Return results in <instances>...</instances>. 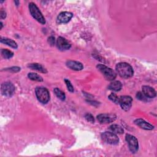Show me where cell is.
I'll return each instance as SVG.
<instances>
[{
    "mask_svg": "<svg viewBox=\"0 0 157 157\" xmlns=\"http://www.w3.org/2000/svg\"><path fill=\"white\" fill-rule=\"evenodd\" d=\"M116 71L119 75L124 78H128L133 75L134 71L131 65L126 63H120L116 65Z\"/></svg>",
    "mask_w": 157,
    "mask_h": 157,
    "instance_id": "6da1fadb",
    "label": "cell"
},
{
    "mask_svg": "<svg viewBox=\"0 0 157 157\" xmlns=\"http://www.w3.org/2000/svg\"><path fill=\"white\" fill-rule=\"evenodd\" d=\"M29 10L31 15L35 20H36L41 24L44 25L46 24V20L43 15L35 3H30L29 4Z\"/></svg>",
    "mask_w": 157,
    "mask_h": 157,
    "instance_id": "7a4b0ae2",
    "label": "cell"
},
{
    "mask_svg": "<svg viewBox=\"0 0 157 157\" xmlns=\"http://www.w3.org/2000/svg\"><path fill=\"white\" fill-rule=\"evenodd\" d=\"M36 95L39 100L42 104H47L50 100V94L48 90L42 87H38L35 90Z\"/></svg>",
    "mask_w": 157,
    "mask_h": 157,
    "instance_id": "3957f363",
    "label": "cell"
},
{
    "mask_svg": "<svg viewBox=\"0 0 157 157\" xmlns=\"http://www.w3.org/2000/svg\"><path fill=\"white\" fill-rule=\"evenodd\" d=\"M98 69L102 73L104 77L108 81H113L116 78V73L111 68L104 65L98 64L97 66Z\"/></svg>",
    "mask_w": 157,
    "mask_h": 157,
    "instance_id": "277c9868",
    "label": "cell"
},
{
    "mask_svg": "<svg viewBox=\"0 0 157 157\" xmlns=\"http://www.w3.org/2000/svg\"><path fill=\"white\" fill-rule=\"evenodd\" d=\"M101 137L105 142L111 145H117L119 142V138L118 136L115 133L111 132L106 131L102 133Z\"/></svg>",
    "mask_w": 157,
    "mask_h": 157,
    "instance_id": "5b68a950",
    "label": "cell"
},
{
    "mask_svg": "<svg viewBox=\"0 0 157 157\" xmlns=\"http://www.w3.org/2000/svg\"><path fill=\"white\" fill-rule=\"evenodd\" d=\"M125 139L128 144L130 150L133 153L137 152L139 148V144L136 137L133 135L127 134L125 136Z\"/></svg>",
    "mask_w": 157,
    "mask_h": 157,
    "instance_id": "8992f818",
    "label": "cell"
},
{
    "mask_svg": "<svg viewBox=\"0 0 157 157\" xmlns=\"http://www.w3.org/2000/svg\"><path fill=\"white\" fill-rule=\"evenodd\" d=\"M1 91H2V93L4 96L11 97L14 94L16 91V88H15V86L12 83L6 82L2 84Z\"/></svg>",
    "mask_w": 157,
    "mask_h": 157,
    "instance_id": "52a82bcc",
    "label": "cell"
},
{
    "mask_svg": "<svg viewBox=\"0 0 157 157\" xmlns=\"http://www.w3.org/2000/svg\"><path fill=\"white\" fill-rule=\"evenodd\" d=\"M133 103V98L130 96H122L119 97V104L122 109L128 111L130 109Z\"/></svg>",
    "mask_w": 157,
    "mask_h": 157,
    "instance_id": "ba28073f",
    "label": "cell"
},
{
    "mask_svg": "<svg viewBox=\"0 0 157 157\" xmlns=\"http://www.w3.org/2000/svg\"><path fill=\"white\" fill-rule=\"evenodd\" d=\"M97 119L101 123H110L116 119V116L113 114H102L97 116Z\"/></svg>",
    "mask_w": 157,
    "mask_h": 157,
    "instance_id": "9c48e42d",
    "label": "cell"
},
{
    "mask_svg": "<svg viewBox=\"0 0 157 157\" xmlns=\"http://www.w3.org/2000/svg\"><path fill=\"white\" fill-rule=\"evenodd\" d=\"M57 46L59 50L64 51L69 49L71 47V45L64 38L59 37L57 41Z\"/></svg>",
    "mask_w": 157,
    "mask_h": 157,
    "instance_id": "30bf717a",
    "label": "cell"
},
{
    "mask_svg": "<svg viewBox=\"0 0 157 157\" xmlns=\"http://www.w3.org/2000/svg\"><path fill=\"white\" fill-rule=\"evenodd\" d=\"M73 16L72 13L69 12H62L57 17L58 24H66L69 22Z\"/></svg>",
    "mask_w": 157,
    "mask_h": 157,
    "instance_id": "8fae6325",
    "label": "cell"
},
{
    "mask_svg": "<svg viewBox=\"0 0 157 157\" xmlns=\"http://www.w3.org/2000/svg\"><path fill=\"white\" fill-rule=\"evenodd\" d=\"M66 64L69 68L74 71H81L84 69L83 64L78 61L69 60L66 62Z\"/></svg>",
    "mask_w": 157,
    "mask_h": 157,
    "instance_id": "7c38bea8",
    "label": "cell"
},
{
    "mask_svg": "<svg viewBox=\"0 0 157 157\" xmlns=\"http://www.w3.org/2000/svg\"><path fill=\"white\" fill-rule=\"evenodd\" d=\"M134 123L138 126H139L140 128H141L142 129H144L145 130H152L154 128V126L152 125L145 122L144 120L142 119H136L134 121Z\"/></svg>",
    "mask_w": 157,
    "mask_h": 157,
    "instance_id": "4fadbf2b",
    "label": "cell"
},
{
    "mask_svg": "<svg viewBox=\"0 0 157 157\" xmlns=\"http://www.w3.org/2000/svg\"><path fill=\"white\" fill-rule=\"evenodd\" d=\"M142 93L147 97L148 98H153L156 97V92L155 90L149 87V86H143L142 87Z\"/></svg>",
    "mask_w": 157,
    "mask_h": 157,
    "instance_id": "5bb4252c",
    "label": "cell"
},
{
    "mask_svg": "<svg viewBox=\"0 0 157 157\" xmlns=\"http://www.w3.org/2000/svg\"><path fill=\"white\" fill-rule=\"evenodd\" d=\"M28 67L31 69H34V70H36L38 71H39L41 72L42 73H47V69L41 64H39V63H30L29 64H28Z\"/></svg>",
    "mask_w": 157,
    "mask_h": 157,
    "instance_id": "9a60e30c",
    "label": "cell"
},
{
    "mask_svg": "<svg viewBox=\"0 0 157 157\" xmlns=\"http://www.w3.org/2000/svg\"><path fill=\"white\" fill-rule=\"evenodd\" d=\"M0 41H1L2 43L6 44V45L11 47L12 48L17 49L18 47V46H17L16 42H15L14 40H13L11 39L1 37V39H0Z\"/></svg>",
    "mask_w": 157,
    "mask_h": 157,
    "instance_id": "2e32d148",
    "label": "cell"
},
{
    "mask_svg": "<svg viewBox=\"0 0 157 157\" xmlns=\"http://www.w3.org/2000/svg\"><path fill=\"white\" fill-rule=\"evenodd\" d=\"M122 84L120 81H113L108 86V89L109 90H111L115 92L120 91L122 89Z\"/></svg>",
    "mask_w": 157,
    "mask_h": 157,
    "instance_id": "e0dca14e",
    "label": "cell"
},
{
    "mask_svg": "<svg viewBox=\"0 0 157 157\" xmlns=\"http://www.w3.org/2000/svg\"><path fill=\"white\" fill-rule=\"evenodd\" d=\"M109 129L111 130V131L115 134H123L124 132V130L122 126L118 125L113 124L110 127Z\"/></svg>",
    "mask_w": 157,
    "mask_h": 157,
    "instance_id": "ac0fdd59",
    "label": "cell"
},
{
    "mask_svg": "<svg viewBox=\"0 0 157 157\" xmlns=\"http://www.w3.org/2000/svg\"><path fill=\"white\" fill-rule=\"evenodd\" d=\"M28 77L30 79H31L32 81H38V82H42L43 81L42 77L36 73H34V72L28 73Z\"/></svg>",
    "mask_w": 157,
    "mask_h": 157,
    "instance_id": "d6986e66",
    "label": "cell"
},
{
    "mask_svg": "<svg viewBox=\"0 0 157 157\" xmlns=\"http://www.w3.org/2000/svg\"><path fill=\"white\" fill-rule=\"evenodd\" d=\"M1 52L2 57L5 59H10L14 56V53L8 49H2Z\"/></svg>",
    "mask_w": 157,
    "mask_h": 157,
    "instance_id": "ffe728a7",
    "label": "cell"
},
{
    "mask_svg": "<svg viewBox=\"0 0 157 157\" xmlns=\"http://www.w3.org/2000/svg\"><path fill=\"white\" fill-rule=\"evenodd\" d=\"M54 93L55 94V95L61 101H64L66 98V95L64 94V93L63 92H62L61 90H60L58 88H55L54 89Z\"/></svg>",
    "mask_w": 157,
    "mask_h": 157,
    "instance_id": "44dd1931",
    "label": "cell"
},
{
    "mask_svg": "<svg viewBox=\"0 0 157 157\" xmlns=\"http://www.w3.org/2000/svg\"><path fill=\"white\" fill-rule=\"evenodd\" d=\"M109 99L114 102L115 104H119V97H118L115 93H111L109 96Z\"/></svg>",
    "mask_w": 157,
    "mask_h": 157,
    "instance_id": "7402d4cb",
    "label": "cell"
},
{
    "mask_svg": "<svg viewBox=\"0 0 157 157\" xmlns=\"http://www.w3.org/2000/svg\"><path fill=\"white\" fill-rule=\"evenodd\" d=\"M64 82L66 83V85L67 86V88H68V90H69V92H70L71 93L74 92V87H73L71 82H70V81H69L68 79H66V78H65Z\"/></svg>",
    "mask_w": 157,
    "mask_h": 157,
    "instance_id": "603a6c76",
    "label": "cell"
},
{
    "mask_svg": "<svg viewBox=\"0 0 157 157\" xmlns=\"http://www.w3.org/2000/svg\"><path fill=\"white\" fill-rule=\"evenodd\" d=\"M136 98H137V99H138L139 100H141V101H147V98L141 92L137 93Z\"/></svg>",
    "mask_w": 157,
    "mask_h": 157,
    "instance_id": "cb8c5ba5",
    "label": "cell"
},
{
    "mask_svg": "<svg viewBox=\"0 0 157 157\" xmlns=\"http://www.w3.org/2000/svg\"><path fill=\"white\" fill-rule=\"evenodd\" d=\"M85 118L87 120V121L89 122H90V123H92L95 122L94 117L91 114H89V113L86 114V115H85Z\"/></svg>",
    "mask_w": 157,
    "mask_h": 157,
    "instance_id": "d4e9b609",
    "label": "cell"
},
{
    "mask_svg": "<svg viewBox=\"0 0 157 157\" xmlns=\"http://www.w3.org/2000/svg\"><path fill=\"white\" fill-rule=\"evenodd\" d=\"M20 69H21V68L20 67L13 66V67H11L10 68H6L5 70L8 71H11L12 72H18L20 71Z\"/></svg>",
    "mask_w": 157,
    "mask_h": 157,
    "instance_id": "484cf974",
    "label": "cell"
},
{
    "mask_svg": "<svg viewBox=\"0 0 157 157\" xmlns=\"http://www.w3.org/2000/svg\"><path fill=\"white\" fill-rule=\"evenodd\" d=\"M48 42L51 45V46H53L55 44V38L53 37V36H50L48 38Z\"/></svg>",
    "mask_w": 157,
    "mask_h": 157,
    "instance_id": "4316f807",
    "label": "cell"
},
{
    "mask_svg": "<svg viewBox=\"0 0 157 157\" xmlns=\"http://www.w3.org/2000/svg\"><path fill=\"white\" fill-rule=\"evenodd\" d=\"M0 16H1V18L2 19H4L6 17V13L5 11H4L3 9L1 10V15H0Z\"/></svg>",
    "mask_w": 157,
    "mask_h": 157,
    "instance_id": "83f0119b",
    "label": "cell"
},
{
    "mask_svg": "<svg viewBox=\"0 0 157 157\" xmlns=\"http://www.w3.org/2000/svg\"><path fill=\"white\" fill-rule=\"evenodd\" d=\"M14 3L16 4V6H18L19 5V4H20V2H19V1H15Z\"/></svg>",
    "mask_w": 157,
    "mask_h": 157,
    "instance_id": "f1b7e54d",
    "label": "cell"
},
{
    "mask_svg": "<svg viewBox=\"0 0 157 157\" xmlns=\"http://www.w3.org/2000/svg\"><path fill=\"white\" fill-rule=\"evenodd\" d=\"M1 26H2L1 29H2V28H3V23H2V22H1Z\"/></svg>",
    "mask_w": 157,
    "mask_h": 157,
    "instance_id": "f546056e",
    "label": "cell"
}]
</instances>
